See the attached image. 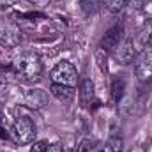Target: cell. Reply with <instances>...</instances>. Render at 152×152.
<instances>
[{
    "label": "cell",
    "mask_w": 152,
    "mask_h": 152,
    "mask_svg": "<svg viewBox=\"0 0 152 152\" xmlns=\"http://www.w3.org/2000/svg\"><path fill=\"white\" fill-rule=\"evenodd\" d=\"M134 55H136V48H134L133 37H124L122 42L117 46V50L113 51V57L120 62V64H129V62H133Z\"/></svg>",
    "instance_id": "cell-6"
},
{
    "label": "cell",
    "mask_w": 152,
    "mask_h": 152,
    "mask_svg": "<svg viewBox=\"0 0 152 152\" xmlns=\"http://www.w3.org/2000/svg\"><path fill=\"white\" fill-rule=\"evenodd\" d=\"M11 71L20 81L36 83L42 75V62L36 53H21L20 57L14 58Z\"/></svg>",
    "instance_id": "cell-1"
},
{
    "label": "cell",
    "mask_w": 152,
    "mask_h": 152,
    "mask_svg": "<svg viewBox=\"0 0 152 152\" xmlns=\"http://www.w3.org/2000/svg\"><path fill=\"white\" fill-rule=\"evenodd\" d=\"M122 39H124V23L122 21H117L115 25H112L106 30L104 37L101 39V50L113 53L115 50H117V46L122 42Z\"/></svg>",
    "instance_id": "cell-5"
},
{
    "label": "cell",
    "mask_w": 152,
    "mask_h": 152,
    "mask_svg": "<svg viewBox=\"0 0 152 152\" xmlns=\"http://www.w3.org/2000/svg\"><path fill=\"white\" fill-rule=\"evenodd\" d=\"M80 99L83 106H88L94 101V83L90 78H83L80 83Z\"/></svg>",
    "instance_id": "cell-10"
},
{
    "label": "cell",
    "mask_w": 152,
    "mask_h": 152,
    "mask_svg": "<svg viewBox=\"0 0 152 152\" xmlns=\"http://www.w3.org/2000/svg\"><path fill=\"white\" fill-rule=\"evenodd\" d=\"M75 152H92V143H90V140H83V142L76 147Z\"/></svg>",
    "instance_id": "cell-15"
},
{
    "label": "cell",
    "mask_w": 152,
    "mask_h": 152,
    "mask_svg": "<svg viewBox=\"0 0 152 152\" xmlns=\"http://www.w3.org/2000/svg\"><path fill=\"white\" fill-rule=\"evenodd\" d=\"M122 149H124L122 138H120V136H112V138L106 142L104 149H103L101 152H122Z\"/></svg>",
    "instance_id": "cell-14"
},
{
    "label": "cell",
    "mask_w": 152,
    "mask_h": 152,
    "mask_svg": "<svg viewBox=\"0 0 152 152\" xmlns=\"http://www.w3.org/2000/svg\"><path fill=\"white\" fill-rule=\"evenodd\" d=\"M131 4H133V7L134 9H138V11H142V9H145V5L149 4V0H129Z\"/></svg>",
    "instance_id": "cell-17"
},
{
    "label": "cell",
    "mask_w": 152,
    "mask_h": 152,
    "mask_svg": "<svg viewBox=\"0 0 152 152\" xmlns=\"http://www.w3.org/2000/svg\"><path fill=\"white\" fill-rule=\"evenodd\" d=\"M46 101H48V96H46V92L41 90V88L27 90V94H25V104H27L28 108L39 110V108H42V106L46 104Z\"/></svg>",
    "instance_id": "cell-7"
},
{
    "label": "cell",
    "mask_w": 152,
    "mask_h": 152,
    "mask_svg": "<svg viewBox=\"0 0 152 152\" xmlns=\"http://www.w3.org/2000/svg\"><path fill=\"white\" fill-rule=\"evenodd\" d=\"M5 87H7V80H5V76H4V71L0 69V92H4Z\"/></svg>",
    "instance_id": "cell-21"
},
{
    "label": "cell",
    "mask_w": 152,
    "mask_h": 152,
    "mask_svg": "<svg viewBox=\"0 0 152 152\" xmlns=\"http://www.w3.org/2000/svg\"><path fill=\"white\" fill-rule=\"evenodd\" d=\"M134 73L140 81H152V46L140 50L134 58Z\"/></svg>",
    "instance_id": "cell-4"
},
{
    "label": "cell",
    "mask_w": 152,
    "mask_h": 152,
    "mask_svg": "<svg viewBox=\"0 0 152 152\" xmlns=\"http://www.w3.org/2000/svg\"><path fill=\"white\" fill-rule=\"evenodd\" d=\"M50 78L53 83H58V85H67V87H76L78 83V71L76 67L71 64V62H58L51 73H50Z\"/></svg>",
    "instance_id": "cell-3"
},
{
    "label": "cell",
    "mask_w": 152,
    "mask_h": 152,
    "mask_svg": "<svg viewBox=\"0 0 152 152\" xmlns=\"http://www.w3.org/2000/svg\"><path fill=\"white\" fill-rule=\"evenodd\" d=\"M124 88H126V81H124V78H113V81H112V97H113L115 103H118L120 99H122V96H124Z\"/></svg>",
    "instance_id": "cell-12"
},
{
    "label": "cell",
    "mask_w": 152,
    "mask_h": 152,
    "mask_svg": "<svg viewBox=\"0 0 152 152\" xmlns=\"http://www.w3.org/2000/svg\"><path fill=\"white\" fill-rule=\"evenodd\" d=\"M27 2H30V4H34L36 7H46V5L50 4V0H27Z\"/></svg>",
    "instance_id": "cell-20"
},
{
    "label": "cell",
    "mask_w": 152,
    "mask_h": 152,
    "mask_svg": "<svg viewBox=\"0 0 152 152\" xmlns=\"http://www.w3.org/2000/svg\"><path fill=\"white\" fill-rule=\"evenodd\" d=\"M78 5L85 16H94L99 11L101 0H78Z\"/></svg>",
    "instance_id": "cell-11"
},
{
    "label": "cell",
    "mask_w": 152,
    "mask_h": 152,
    "mask_svg": "<svg viewBox=\"0 0 152 152\" xmlns=\"http://www.w3.org/2000/svg\"><path fill=\"white\" fill-rule=\"evenodd\" d=\"M12 136H14L16 143H20V145L32 143L36 138V124L32 122V118L25 117V115L16 117V120L12 124Z\"/></svg>",
    "instance_id": "cell-2"
},
{
    "label": "cell",
    "mask_w": 152,
    "mask_h": 152,
    "mask_svg": "<svg viewBox=\"0 0 152 152\" xmlns=\"http://www.w3.org/2000/svg\"><path fill=\"white\" fill-rule=\"evenodd\" d=\"M127 4H129V0H101V5H104V9L112 14L120 12Z\"/></svg>",
    "instance_id": "cell-13"
},
{
    "label": "cell",
    "mask_w": 152,
    "mask_h": 152,
    "mask_svg": "<svg viewBox=\"0 0 152 152\" xmlns=\"http://www.w3.org/2000/svg\"><path fill=\"white\" fill-rule=\"evenodd\" d=\"M62 152H71V151H62Z\"/></svg>",
    "instance_id": "cell-23"
},
{
    "label": "cell",
    "mask_w": 152,
    "mask_h": 152,
    "mask_svg": "<svg viewBox=\"0 0 152 152\" xmlns=\"http://www.w3.org/2000/svg\"><path fill=\"white\" fill-rule=\"evenodd\" d=\"M18 44H20V32L18 30H12V28L0 30V46L2 48L11 50V48H14Z\"/></svg>",
    "instance_id": "cell-9"
},
{
    "label": "cell",
    "mask_w": 152,
    "mask_h": 152,
    "mask_svg": "<svg viewBox=\"0 0 152 152\" xmlns=\"http://www.w3.org/2000/svg\"><path fill=\"white\" fill-rule=\"evenodd\" d=\"M18 0H0V11L2 9H7V7H12Z\"/></svg>",
    "instance_id": "cell-18"
},
{
    "label": "cell",
    "mask_w": 152,
    "mask_h": 152,
    "mask_svg": "<svg viewBox=\"0 0 152 152\" xmlns=\"http://www.w3.org/2000/svg\"><path fill=\"white\" fill-rule=\"evenodd\" d=\"M48 142H36L32 147H30V152H44L46 149H48Z\"/></svg>",
    "instance_id": "cell-16"
},
{
    "label": "cell",
    "mask_w": 152,
    "mask_h": 152,
    "mask_svg": "<svg viewBox=\"0 0 152 152\" xmlns=\"http://www.w3.org/2000/svg\"><path fill=\"white\" fill-rule=\"evenodd\" d=\"M0 120H2V108H0Z\"/></svg>",
    "instance_id": "cell-22"
},
{
    "label": "cell",
    "mask_w": 152,
    "mask_h": 152,
    "mask_svg": "<svg viewBox=\"0 0 152 152\" xmlns=\"http://www.w3.org/2000/svg\"><path fill=\"white\" fill-rule=\"evenodd\" d=\"M44 152H62V145L60 143H51V145H48V149Z\"/></svg>",
    "instance_id": "cell-19"
},
{
    "label": "cell",
    "mask_w": 152,
    "mask_h": 152,
    "mask_svg": "<svg viewBox=\"0 0 152 152\" xmlns=\"http://www.w3.org/2000/svg\"><path fill=\"white\" fill-rule=\"evenodd\" d=\"M51 94H53L58 101H62V103H71L76 96V90H75V87L53 83V85H51Z\"/></svg>",
    "instance_id": "cell-8"
}]
</instances>
